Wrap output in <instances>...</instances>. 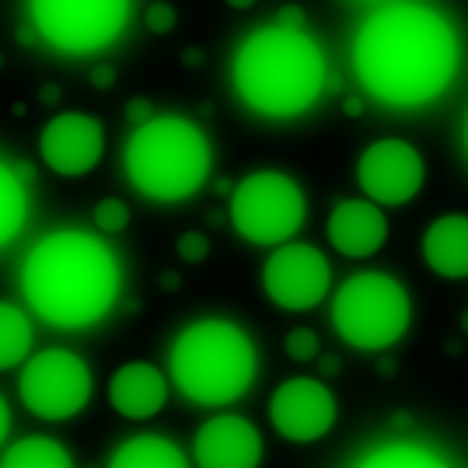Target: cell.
Here are the masks:
<instances>
[{
	"label": "cell",
	"mask_w": 468,
	"mask_h": 468,
	"mask_svg": "<svg viewBox=\"0 0 468 468\" xmlns=\"http://www.w3.org/2000/svg\"><path fill=\"white\" fill-rule=\"evenodd\" d=\"M109 468H189L186 454L178 444H172L168 437H130L122 441L112 458H109Z\"/></svg>",
	"instance_id": "ac0fdd59"
},
{
	"label": "cell",
	"mask_w": 468,
	"mask_h": 468,
	"mask_svg": "<svg viewBox=\"0 0 468 468\" xmlns=\"http://www.w3.org/2000/svg\"><path fill=\"white\" fill-rule=\"evenodd\" d=\"M465 147H468V122H465Z\"/></svg>",
	"instance_id": "ab89813d"
},
{
	"label": "cell",
	"mask_w": 468,
	"mask_h": 468,
	"mask_svg": "<svg viewBox=\"0 0 468 468\" xmlns=\"http://www.w3.org/2000/svg\"><path fill=\"white\" fill-rule=\"evenodd\" d=\"M0 468H74V458L53 437H25L4 451Z\"/></svg>",
	"instance_id": "d6986e66"
},
{
	"label": "cell",
	"mask_w": 468,
	"mask_h": 468,
	"mask_svg": "<svg viewBox=\"0 0 468 468\" xmlns=\"http://www.w3.org/2000/svg\"><path fill=\"white\" fill-rule=\"evenodd\" d=\"M176 388L196 406H228L255 381V346L241 325L203 318L182 329L168 353Z\"/></svg>",
	"instance_id": "277c9868"
},
{
	"label": "cell",
	"mask_w": 468,
	"mask_h": 468,
	"mask_svg": "<svg viewBox=\"0 0 468 468\" xmlns=\"http://www.w3.org/2000/svg\"><path fill=\"white\" fill-rule=\"evenodd\" d=\"M36 39H39L36 25H21V28H18V46H32Z\"/></svg>",
	"instance_id": "1f68e13d"
},
{
	"label": "cell",
	"mask_w": 468,
	"mask_h": 468,
	"mask_svg": "<svg viewBox=\"0 0 468 468\" xmlns=\"http://www.w3.org/2000/svg\"><path fill=\"white\" fill-rule=\"evenodd\" d=\"M304 11H301V7H297V4H283V7H280V18H276V25H280V28H297V32H304Z\"/></svg>",
	"instance_id": "4316f807"
},
{
	"label": "cell",
	"mask_w": 468,
	"mask_h": 468,
	"mask_svg": "<svg viewBox=\"0 0 468 468\" xmlns=\"http://www.w3.org/2000/svg\"><path fill=\"white\" fill-rule=\"evenodd\" d=\"M144 21H147V28H151V32H157V36H168V32L176 28L178 15H176V7H172L168 0H154V4L147 7Z\"/></svg>",
	"instance_id": "d4e9b609"
},
{
	"label": "cell",
	"mask_w": 468,
	"mask_h": 468,
	"mask_svg": "<svg viewBox=\"0 0 468 468\" xmlns=\"http://www.w3.org/2000/svg\"><path fill=\"white\" fill-rule=\"evenodd\" d=\"M119 259L98 234L63 228L46 234L21 266V293L46 325L88 329L112 312Z\"/></svg>",
	"instance_id": "7a4b0ae2"
},
{
	"label": "cell",
	"mask_w": 468,
	"mask_h": 468,
	"mask_svg": "<svg viewBox=\"0 0 468 468\" xmlns=\"http://www.w3.org/2000/svg\"><path fill=\"white\" fill-rule=\"evenodd\" d=\"M109 402L126 420H151L168 402V381L154 364H122L109 381Z\"/></svg>",
	"instance_id": "2e32d148"
},
{
	"label": "cell",
	"mask_w": 468,
	"mask_h": 468,
	"mask_svg": "<svg viewBox=\"0 0 468 468\" xmlns=\"http://www.w3.org/2000/svg\"><path fill=\"white\" fill-rule=\"evenodd\" d=\"M210 255V238L199 231H186L178 238V259L182 262H203Z\"/></svg>",
	"instance_id": "484cf974"
},
{
	"label": "cell",
	"mask_w": 468,
	"mask_h": 468,
	"mask_svg": "<svg viewBox=\"0 0 468 468\" xmlns=\"http://www.w3.org/2000/svg\"><path fill=\"white\" fill-rule=\"evenodd\" d=\"M343 112H346V116H364V98L360 95H346V101H343Z\"/></svg>",
	"instance_id": "f546056e"
},
{
	"label": "cell",
	"mask_w": 468,
	"mask_h": 468,
	"mask_svg": "<svg viewBox=\"0 0 468 468\" xmlns=\"http://www.w3.org/2000/svg\"><path fill=\"white\" fill-rule=\"evenodd\" d=\"M329 287V259L314 245H301V241L276 245V252L262 266V291L276 308H287V312H308L314 304H322Z\"/></svg>",
	"instance_id": "30bf717a"
},
{
	"label": "cell",
	"mask_w": 468,
	"mask_h": 468,
	"mask_svg": "<svg viewBox=\"0 0 468 468\" xmlns=\"http://www.w3.org/2000/svg\"><path fill=\"white\" fill-rule=\"evenodd\" d=\"M25 217H28V196L21 178L15 176V168L0 165V249L11 245L25 228Z\"/></svg>",
	"instance_id": "7402d4cb"
},
{
	"label": "cell",
	"mask_w": 468,
	"mask_h": 468,
	"mask_svg": "<svg viewBox=\"0 0 468 468\" xmlns=\"http://www.w3.org/2000/svg\"><path fill=\"white\" fill-rule=\"evenodd\" d=\"M91 84L101 88V91L112 88V84H116V67H95V70H91Z\"/></svg>",
	"instance_id": "f1b7e54d"
},
{
	"label": "cell",
	"mask_w": 468,
	"mask_h": 468,
	"mask_svg": "<svg viewBox=\"0 0 468 468\" xmlns=\"http://www.w3.org/2000/svg\"><path fill=\"white\" fill-rule=\"evenodd\" d=\"M423 262L444 280L468 276V217L448 214L433 220L423 234Z\"/></svg>",
	"instance_id": "e0dca14e"
},
{
	"label": "cell",
	"mask_w": 468,
	"mask_h": 468,
	"mask_svg": "<svg viewBox=\"0 0 468 468\" xmlns=\"http://www.w3.org/2000/svg\"><path fill=\"white\" fill-rule=\"evenodd\" d=\"M462 329H465V332H468V312H465V318H462Z\"/></svg>",
	"instance_id": "f35d334b"
},
{
	"label": "cell",
	"mask_w": 468,
	"mask_h": 468,
	"mask_svg": "<svg viewBox=\"0 0 468 468\" xmlns=\"http://www.w3.org/2000/svg\"><path fill=\"white\" fill-rule=\"evenodd\" d=\"M228 4H231L234 11H249V7H252L255 0H228Z\"/></svg>",
	"instance_id": "8d00e7d4"
},
{
	"label": "cell",
	"mask_w": 468,
	"mask_h": 468,
	"mask_svg": "<svg viewBox=\"0 0 468 468\" xmlns=\"http://www.w3.org/2000/svg\"><path fill=\"white\" fill-rule=\"evenodd\" d=\"M210 161V140L186 116H154L126 140V176L137 193L157 203H178L199 193Z\"/></svg>",
	"instance_id": "5b68a950"
},
{
	"label": "cell",
	"mask_w": 468,
	"mask_h": 468,
	"mask_svg": "<svg viewBox=\"0 0 468 468\" xmlns=\"http://www.w3.org/2000/svg\"><path fill=\"white\" fill-rule=\"evenodd\" d=\"M322 371L335 374V371H339V360H335V356H322Z\"/></svg>",
	"instance_id": "e575fe53"
},
{
	"label": "cell",
	"mask_w": 468,
	"mask_h": 468,
	"mask_svg": "<svg viewBox=\"0 0 468 468\" xmlns=\"http://www.w3.org/2000/svg\"><path fill=\"white\" fill-rule=\"evenodd\" d=\"M42 101H46V105H57V98H59V88L57 84H42Z\"/></svg>",
	"instance_id": "d6a6232c"
},
{
	"label": "cell",
	"mask_w": 468,
	"mask_h": 468,
	"mask_svg": "<svg viewBox=\"0 0 468 468\" xmlns=\"http://www.w3.org/2000/svg\"><path fill=\"white\" fill-rule=\"evenodd\" d=\"M234 88L241 101L270 119L304 116L325 95V53L322 46L297 28H259L241 42L231 63Z\"/></svg>",
	"instance_id": "3957f363"
},
{
	"label": "cell",
	"mask_w": 468,
	"mask_h": 468,
	"mask_svg": "<svg viewBox=\"0 0 468 468\" xmlns=\"http://www.w3.org/2000/svg\"><path fill=\"white\" fill-rule=\"evenodd\" d=\"M462 46L451 21L427 4H388L360 25L353 67L364 91L391 109H420L448 91Z\"/></svg>",
	"instance_id": "6da1fadb"
},
{
	"label": "cell",
	"mask_w": 468,
	"mask_h": 468,
	"mask_svg": "<svg viewBox=\"0 0 468 468\" xmlns=\"http://www.w3.org/2000/svg\"><path fill=\"white\" fill-rule=\"evenodd\" d=\"M410 322V291L388 273H356L332 297V325L353 350H388L406 335Z\"/></svg>",
	"instance_id": "8992f818"
},
{
	"label": "cell",
	"mask_w": 468,
	"mask_h": 468,
	"mask_svg": "<svg viewBox=\"0 0 468 468\" xmlns=\"http://www.w3.org/2000/svg\"><path fill=\"white\" fill-rule=\"evenodd\" d=\"M353 468H451V465L437 451L423 448V444L395 441V444H381V448L367 451Z\"/></svg>",
	"instance_id": "ffe728a7"
},
{
	"label": "cell",
	"mask_w": 468,
	"mask_h": 468,
	"mask_svg": "<svg viewBox=\"0 0 468 468\" xmlns=\"http://www.w3.org/2000/svg\"><path fill=\"white\" fill-rule=\"evenodd\" d=\"M0 67H4V53H0Z\"/></svg>",
	"instance_id": "60d3db41"
},
{
	"label": "cell",
	"mask_w": 468,
	"mask_h": 468,
	"mask_svg": "<svg viewBox=\"0 0 468 468\" xmlns=\"http://www.w3.org/2000/svg\"><path fill=\"white\" fill-rule=\"evenodd\" d=\"M11 168H15L18 178H32V165H25V161H21V165H11Z\"/></svg>",
	"instance_id": "d590c367"
},
{
	"label": "cell",
	"mask_w": 468,
	"mask_h": 468,
	"mask_svg": "<svg viewBox=\"0 0 468 468\" xmlns=\"http://www.w3.org/2000/svg\"><path fill=\"white\" fill-rule=\"evenodd\" d=\"M7 430H11V410H7V402H4V395H0V444H4Z\"/></svg>",
	"instance_id": "4dcf8cb0"
},
{
	"label": "cell",
	"mask_w": 468,
	"mask_h": 468,
	"mask_svg": "<svg viewBox=\"0 0 468 468\" xmlns=\"http://www.w3.org/2000/svg\"><path fill=\"white\" fill-rule=\"evenodd\" d=\"M385 238H388V220L371 199H343L329 214V241L335 245V252L350 259L374 255L385 245Z\"/></svg>",
	"instance_id": "9a60e30c"
},
{
	"label": "cell",
	"mask_w": 468,
	"mask_h": 468,
	"mask_svg": "<svg viewBox=\"0 0 468 468\" xmlns=\"http://www.w3.org/2000/svg\"><path fill=\"white\" fill-rule=\"evenodd\" d=\"M182 63H186V67H199V63H203V49H186V53H182Z\"/></svg>",
	"instance_id": "836d02e7"
},
{
	"label": "cell",
	"mask_w": 468,
	"mask_h": 468,
	"mask_svg": "<svg viewBox=\"0 0 468 468\" xmlns=\"http://www.w3.org/2000/svg\"><path fill=\"white\" fill-rule=\"evenodd\" d=\"M193 458L199 468H259L262 437L245 416H214L196 430Z\"/></svg>",
	"instance_id": "5bb4252c"
},
{
	"label": "cell",
	"mask_w": 468,
	"mask_h": 468,
	"mask_svg": "<svg viewBox=\"0 0 468 468\" xmlns=\"http://www.w3.org/2000/svg\"><path fill=\"white\" fill-rule=\"evenodd\" d=\"M32 25L59 53L91 57L112 46L130 21V0H28Z\"/></svg>",
	"instance_id": "ba28073f"
},
{
	"label": "cell",
	"mask_w": 468,
	"mask_h": 468,
	"mask_svg": "<svg viewBox=\"0 0 468 468\" xmlns=\"http://www.w3.org/2000/svg\"><path fill=\"white\" fill-rule=\"evenodd\" d=\"M151 119H154V109H151V101H147V98H133V101L126 105V122L144 126V122H151Z\"/></svg>",
	"instance_id": "83f0119b"
},
{
	"label": "cell",
	"mask_w": 468,
	"mask_h": 468,
	"mask_svg": "<svg viewBox=\"0 0 468 468\" xmlns=\"http://www.w3.org/2000/svg\"><path fill=\"white\" fill-rule=\"evenodd\" d=\"M270 420L293 444L322 441L335 423V395L314 378H291L270 399Z\"/></svg>",
	"instance_id": "7c38bea8"
},
{
	"label": "cell",
	"mask_w": 468,
	"mask_h": 468,
	"mask_svg": "<svg viewBox=\"0 0 468 468\" xmlns=\"http://www.w3.org/2000/svg\"><path fill=\"white\" fill-rule=\"evenodd\" d=\"M39 154L57 176H88L105 154L101 119L84 116V112H59V116H53L39 137Z\"/></svg>",
	"instance_id": "4fadbf2b"
},
{
	"label": "cell",
	"mask_w": 468,
	"mask_h": 468,
	"mask_svg": "<svg viewBox=\"0 0 468 468\" xmlns=\"http://www.w3.org/2000/svg\"><path fill=\"white\" fill-rule=\"evenodd\" d=\"M28 350H32V322L28 314L0 301V371L15 367L21 360H28Z\"/></svg>",
	"instance_id": "44dd1931"
},
{
	"label": "cell",
	"mask_w": 468,
	"mask_h": 468,
	"mask_svg": "<svg viewBox=\"0 0 468 468\" xmlns=\"http://www.w3.org/2000/svg\"><path fill=\"white\" fill-rule=\"evenodd\" d=\"M126 224H130V207L122 199H116V196H105L95 207V228L101 234H116Z\"/></svg>",
	"instance_id": "603a6c76"
},
{
	"label": "cell",
	"mask_w": 468,
	"mask_h": 468,
	"mask_svg": "<svg viewBox=\"0 0 468 468\" xmlns=\"http://www.w3.org/2000/svg\"><path fill=\"white\" fill-rule=\"evenodd\" d=\"M391 423H395V427H410L412 416H406V412H402V416H391Z\"/></svg>",
	"instance_id": "74e56055"
},
{
	"label": "cell",
	"mask_w": 468,
	"mask_h": 468,
	"mask_svg": "<svg viewBox=\"0 0 468 468\" xmlns=\"http://www.w3.org/2000/svg\"><path fill=\"white\" fill-rule=\"evenodd\" d=\"M283 346H287V356L297 360V364H308L322 353V343H318V335L312 329H291Z\"/></svg>",
	"instance_id": "cb8c5ba5"
},
{
	"label": "cell",
	"mask_w": 468,
	"mask_h": 468,
	"mask_svg": "<svg viewBox=\"0 0 468 468\" xmlns=\"http://www.w3.org/2000/svg\"><path fill=\"white\" fill-rule=\"evenodd\" d=\"M427 165L406 140H378L356 161V182L378 207H402L423 189Z\"/></svg>",
	"instance_id": "8fae6325"
},
{
	"label": "cell",
	"mask_w": 468,
	"mask_h": 468,
	"mask_svg": "<svg viewBox=\"0 0 468 468\" xmlns=\"http://www.w3.org/2000/svg\"><path fill=\"white\" fill-rule=\"evenodd\" d=\"M228 214L245 241L287 245L304 224V193L283 172H252L234 186Z\"/></svg>",
	"instance_id": "52a82bcc"
},
{
	"label": "cell",
	"mask_w": 468,
	"mask_h": 468,
	"mask_svg": "<svg viewBox=\"0 0 468 468\" xmlns=\"http://www.w3.org/2000/svg\"><path fill=\"white\" fill-rule=\"evenodd\" d=\"M18 395L25 410L36 412L39 420L59 423L78 416L91 399V371L78 353L53 346L39 350L25 360L18 378Z\"/></svg>",
	"instance_id": "9c48e42d"
}]
</instances>
